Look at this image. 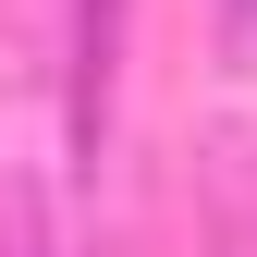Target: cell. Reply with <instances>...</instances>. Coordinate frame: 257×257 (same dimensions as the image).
Returning <instances> with one entry per match:
<instances>
[{
	"mask_svg": "<svg viewBox=\"0 0 257 257\" xmlns=\"http://www.w3.org/2000/svg\"><path fill=\"white\" fill-rule=\"evenodd\" d=\"M208 37H220V74H257V0H220Z\"/></svg>",
	"mask_w": 257,
	"mask_h": 257,
	"instance_id": "4",
	"label": "cell"
},
{
	"mask_svg": "<svg viewBox=\"0 0 257 257\" xmlns=\"http://www.w3.org/2000/svg\"><path fill=\"white\" fill-rule=\"evenodd\" d=\"M196 257H257V122L233 110L196 135Z\"/></svg>",
	"mask_w": 257,
	"mask_h": 257,
	"instance_id": "2",
	"label": "cell"
},
{
	"mask_svg": "<svg viewBox=\"0 0 257 257\" xmlns=\"http://www.w3.org/2000/svg\"><path fill=\"white\" fill-rule=\"evenodd\" d=\"M0 257H74V245H61V208H49V184H37V172L0 184Z\"/></svg>",
	"mask_w": 257,
	"mask_h": 257,
	"instance_id": "3",
	"label": "cell"
},
{
	"mask_svg": "<svg viewBox=\"0 0 257 257\" xmlns=\"http://www.w3.org/2000/svg\"><path fill=\"white\" fill-rule=\"evenodd\" d=\"M122 37H135V0H74V37H61V122H74V172L86 184H98V159H110Z\"/></svg>",
	"mask_w": 257,
	"mask_h": 257,
	"instance_id": "1",
	"label": "cell"
}]
</instances>
